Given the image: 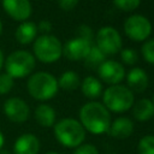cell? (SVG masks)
I'll return each instance as SVG.
<instances>
[{
    "instance_id": "33",
    "label": "cell",
    "mask_w": 154,
    "mask_h": 154,
    "mask_svg": "<svg viewBox=\"0 0 154 154\" xmlns=\"http://www.w3.org/2000/svg\"><path fill=\"white\" fill-rule=\"evenodd\" d=\"M0 154H11V153H10L7 149H4V148H1V149H0Z\"/></svg>"
},
{
    "instance_id": "21",
    "label": "cell",
    "mask_w": 154,
    "mask_h": 154,
    "mask_svg": "<svg viewBox=\"0 0 154 154\" xmlns=\"http://www.w3.org/2000/svg\"><path fill=\"white\" fill-rule=\"evenodd\" d=\"M105 53H102L97 46H93L90 47V51L89 53L87 54V57L84 58L85 59V65L89 66L90 69H95V67H99L103 61H105Z\"/></svg>"
},
{
    "instance_id": "5",
    "label": "cell",
    "mask_w": 154,
    "mask_h": 154,
    "mask_svg": "<svg viewBox=\"0 0 154 154\" xmlns=\"http://www.w3.org/2000/svg\"><path fill=\"white\" fill-rule=\"evenodd\" d=\"M102 99L106 108L118 113L128 111L134 105V94L124 85H112L107 88Z\"/></svg>"
},
{
    "instance_id": "26",
    "label": "cell",
    "mask_w": 154,
    "mask_h": 154,
    "mask_svg": "<svg viewBox=\"0 0 154 154\" xmlns=\"http://www.w3.org/2000/svg\"><path fill=\"white\" fill-rule=\"evenodd\" d=\"M120 55H122V60L128 65H132L137 61V53L134 49L125 48V49L122 51Z\"/></svg>"
},
{
    "instance_id": "7",
    "label": "cell",
    "mask_w": 154,
    "mask_h": 154,
    "mask_svg": "<svg viewBox=\"0 0 154 154\" xmlns=\"http://www.w3.org/2000/svg\"><path fill=\"white\" fill-rule=\"evenodd\" d=\"M124 31L134 41H143L146 40L152 32V25L149 20L141 16L135 14L129 17L124 23Z\"/></svg>"
},
{
    "instance_id": "10",
    "label": "cell",
    "mask_w": 154,
    "mask_h": 154,
    "mask_svg": "<svg viewBox=\"0 0 154 154\" xmlns=\"http://www.w3.org/2000/svg\"><path fill=\"white\" fill-rule=\"evenodd\" d=\"M1 6L12 19L18 22H25L31 14L29 0H1Z\"/></svg>"
},
{
    "instance_id": "2",
    "label": "cell",
    "mask_w": 154,
    "mask_h": 154,
    "mask_svg": "<svg viewBox=\"0 0 154 154\" xmlns=\"http://www.w3.org/2000/svg\"><path fill=\"white\" fill-rule=\"evenodd\" d=\"M54 135L58 142H60L65 147H78L84 137L85 130L79 122L72 118H65L59 120L54 125Z\"/></svg>"
},
{
    "instance_id": "8",
    "label": "cell",
    "mask_w": 154,
    "mask_h": 154,
    "mask_svg": "<svg viewBox=\"0 0 154 154\" xmlns=\"http://www.w3.org/2000/svg\"><path fill=\"white\" fill-rule=\"evenodd\" d=\"M97 48L105 54H116L122 48V38L119 32L112 26H103L96 35Z\"/></svg>"
},
{
    "instance_id": "27",
    "label": "cell",
    "mask_w": 154,
    "mask_h": 154,
    "mask_svg": "<svg viewBox=\"0 0 154 154\" xmlns=\"http://www.w3.org/2000/svg\"><path fill=\"white\" fill-rule=\"evenodd\" d=\"M73 154H99V152L96 147H94L93 144H83V146L77 147Z\"/></svg>"
},
{
    "instance_id": "34",
    "label": "cell",
    "mask_w": 154,
    "mask_h": 154,
    "mask_svg": "<svg viewBox=\"0 0 154 154\" xmlns=\"http://www.w3.org/2000/svg\"><path fill=\"white\" fill-rule=\"evenodd\" d=\"M1 32H2V23L0 20V35H1Z\"/></svg>"
},
{
    "instance_id": "36",
    "label": "cell",
    "mask_w": 154,
    "mask_h": 154,
    "mask_svg": "<svg viewBox=\"0 0 154 154\" xmlns=\"http://www.w3.org/2000/svg\"><path fill=\"white\" fill-rule=\"evenodd\" d=\"M153 105H154V97H153Z\"/></svg>"
},
{
    "instance_id": "28",
    "label": "cell",
    "mask_w": 154,
    "mask_h": 154,
    "mask_svg": "<svg viewBox=\"0 0 154 154\" xmlns=\"http://www.w3.org/2000/svg\"><path fill=\"white\" fill-rule=\"evenodd\" d=\"M78 4V0H59V6L64 11H71Z\"/></svg>"
},
{
    "instance_id": "15",
    "label": "cell",
    "mask_w": 154,
    "mask_h": 154,
    "mask_svg": "<svg viewBox=\"0 0 154 154\" xmlns=\"http://www.w3.org/2000/svg\"><path fill=\"white\" fill-rule=\"evenodd\" d=\"M37 34V25L32 22H22L16 29L14 36L20 45H28L34 41Z\"/></svg>"
},
{
    "instance_id": "1",
    "label": "cell",
    "mask_w": 154,
    "mask_h": 154,
    "mask_svg": "<svg viewBox=\"0 0 154 154\" xmlns=\"http://www.w3.org/2000/svg\"><path fill=\"white\" fill-rule=\"evenodd\" d=\"M82 126L89 132L100 135L108 131L111 125V116L107 108L99 102H88L79 111Z\"/></svg>"
},
{
    "instance_id": "22",
    "label": "cell",
    "mask_w": 154,
    "mask_h": 154,
    "mask_svg": "<svg viewBox=\"0 0 154 154\" xmlns=\"http://www.w3.org/2000/svg\"><path fill=\"white\" fill-rule=\"evenodd\" d=\"M138 153L140 154H154V136L148 135L140 140Z\"/></svg>"
},
{
    "instance_id": "13",
    "label": "cell",
    "mask_w": 154,
    "mask_h": 154,
    "mask_svg": "<svg viewBox=\"0 0 154 154\" xmlns=\"http://www.w3.org/2000/svg\"><path fill=\"white\" fill-rule=\"evenodd\" d=\"M40 150V141L32 134L20 135L13 144V154H37Z\"/></svg>"
},
{
    "instance_id": "16",
    "label": "cell",
    "mask_w": 154,
    "mask_h": 154,
    "mask_svg": "<svg viewBox=\"0 0 154 154\" xmlns=\"http://www.w3.org/2000/svg\"><path fill=\"white\" fill-rule=\"evenodd\" d=\"M128 85L136 93H142L148 87V76L147 73L140 69L135 67L128 73Z\"/></svg>"
},
{
    "instance_id": "23",
    "label": "cell",
    "mask_w": 154,
    "mask_h": 154,
    "mask_svg": "<svg viewBox=\"0 0 154 154\" xmlns=\"http://www.w3.org/2000/svg\"><path fill=\"white\" fill-rule=\"evenodd\" d=\"M12 87H13V78L6 72L1 73L0 75V94L4 95V94L10 93Z\"/></svg>"
},
{
    "instance_id": "29",
    "label": "cell",
    "mask_w": 154,
    "mask_h": 154,
    "mask_svg": "<svg viewBox=\"0 0 154 154\" xmlns=\"http://www.w3.org/2000/svg\"><path fill=\"white\" fill-rule=\"evenodd\" d=\"M78 32H79V37L82 38H85V40H89L91 41V36H93V32H91V29L89 26H85V25H82L79 26L78 29Z\"/></svg>"
},
{
    "instance_id": "31",
    "label": "cell",
    "mask_w": 154,
    "mask_h": 154,
    "mask_svg": "<svg viewBox=\"0 0 154 154\" xmlns=\"http://www.w3.org/2000/svg\"><path fill=\"white\" fill-rule=\"evenodd\" d=\"M4 142H5V137H4L2 132L0 131V149H1V148H2V146H4Z\"/></svg>"
},
{
    "instance_id": "20",
    "label": "cell",
    "mask_w": 154,
    "mask_h": 154,
    "mask_svg": "<svg viewBox=\"0 0 154 154\" xmlns=\"http://www.w3.org/2000/svg\"><path fill=\"white\" fill-rule=\"evenodd\" d=\"M78 85H79V77L73 71L64 72L58 81V87H60L64 90H75Z\"/></svg>"
},
{
    "instance_id": "6",
    "label": "cell",
    "mask_w": 154,
    "mask_h": 154,
    "mask_svg": "<svg viewBox=\"0 0 154 154\" xmlns=\"http://www.w3.org/2000/svg\"><path fill=\"white\" fill-rule=\"evenodd\" d=\"M34 54L42 63H54L63 54L60 41L53 35H41L34 42Z\"/></svg>"
},
{
    "instance_id": "35",
    "label": "cell",
    "mask_w": 154,
    "mask_h": 154,
    "mask_svg": "<svg viewBox=\"0 0 154 154\" xmlns=\"http://www.w3.org/2000/svg\"><path fill=\"white\" fill-rule=\"evenodd\" d=\"M46 154H58V153H55V152H48V153H46Z\"/></svg>"
},
{
    "instance_id": "25",
    "label": "cell",
    "mask_w": 154,
    "mask_h": 154,
    "mask_svg": "<svg viewBox=\"0 0 154 154\" xmlns=\"http://www.w3.org/2000/svg\"><path fill=\"white\" fill-rule=\"evenodd\" d=\"M142 54L148 63L154 64V40L147 41L142 46Z\"/></svg>"
},
{
    "instance_id": "4",
    "label": "cell",
    "mask_w": 154,
    "mask_h": 154,
    "mask_svg": "<svg viewBox=\"0 0 154 154\" xmlns=\"http://www.w3.org/2000/svg\"><path fill=\"white\" fill-rule=\"evenodd\" d=\"M5 63L6 73L14 78H23L30 75L35 67V58L31 53L26 51H16L12 52Z\"/></svg>"
},
{
    "instance_id": "9",
    "label": "cell",
    "mask_w": 154,
    "mask_h": 154,
    "mask_svg": "<svg viewBox=\"0 0 154 154\" xmlns=\"http://www.w3.org/2000/svg\"><path fill=\"white\" fill-rule=\"evenodd\" d=\"M4 113L13 123H24L30 114L28 103L19 97H10L4 102Z\"/></svg>"
},
{
    "instance_id": "3",
    "label": "cell",
    "mask_w": 154,
    "mask_h": 154,
    "mask_svg": "<svg viewBox=\"0 0 154 154\" xmlns=\"http://www.w3.org/2000/svg\"><path fill=\"white\" fill-rule=\"evenodd\" d=\"M28 91L36 100H49L58 91V81L48 72H36L28 81Z\"/></svg>"
},
{
    "instance_id": "11",
    "label": "cell",
    "mask_w": 154,
    "mask_h": 154,
    "mask_svg": "<svg viewBox=\"0 0 154 154\" xmlns=\"http://www.w3.org/2000/svg\"><path fill=\"white\" fill-rule=\"evenodd\" d=\"M91 47V41L76 37L65 43L63 47V54L70 60H81L87 57Z\"/></svg>"
},
{
    "instance_id": "19",
    "label": "cell",
    "mask_w": 154,
    "mask_h": 154,
    "mask_svg": "<svg viewBox=\"0 0 154 154\" xmlns=\"http://www.w3.org/2000/svg\"><path fill=\"white\" fill-rule=\"evenodd\" d=\"M101 83L93 76L85 77L82 83V91L89 99H95L101 94Z\"/></svg>"
},
{
    "instance_id": "17",
    "label": "cell",
    "mask_w": 154,
    "mask_h": 154,
    "mask_svg": "<svg viewBox=\"0 0 154 154\" xmlns=\"http://www.w3.org/2000/svg\"><path fill=\"white\" fill-rule=\"evenodd\" d=\"M35 119L41 126L49 128L55 123V111L49 105H38L35 109Z\"/></svg>"
},
{
    "instance_id": "32",
    "label": "cell",
    "mask_w": 154,
    "mask_h": 154,
    "mask_svg": "<svg viewBox=\"0 0 154 154\" xmlns=\"http://www.w3.org/2000/svg\"><path fill=\"white\" fill-rule=\"evenodd\" d=\"M2 66H4V55H2V52L0 49V70H1Z\"/></svg>"
},
{
    "instance_id": "14",
    "label": "cell",
    "mask_w": 154,
    "mask_h": 154,
    "mask_svg": "<svg viewBox=\"0 0 154 154\" xmlns=\"http://www.w3.org/2000/svg\"><path fill=\"white\" fill-rule=\"evenodd\" d=\"M134 131V124L129 118L125 117H120L118 119H116L108 129V132L111 136L116 137V138H126L129 137Z\"/></svg>"
},
{
    "instance_id": "18",
    "label": "cell",
    "mask_w": 154,
    "mask_h": 154,
    "mask_svg": "<svg viewBox=\"0 0 154 154\" xmlns=\"http://www.w3.org/2000/svg\"><path fill=\"white\" fill-rule=\"evenodd\" d=\"M134 117L140 122H146L154 116V105L148 99L138 100L132 108Z\"/></svg>"
},
{
    "instance_id": "30",
    "label": "cell",
    "mask_w": 154,
    "mask_h": 154,
    "mask_svg": "<svg viewBox=\"0 0 154 154\" xmlns=\"http://www.w3.org/2000/svg\"><path fill=\"white\" fill-rule=\"evenodd\" d=\"M37 30H40L41 32H43V35H48V32L52 30V23L48 20H41L38 23Z\"/></svg>"
},
{
    "instance_id": "12",
    "label": "cell",
    "mask_w": 154,
    "mask_h": 154,
    "mask_svg": "<svg viewBox=\"0 0 154 154\" xmlns=\"http://www.w3.org/2000/svg\"><path fill=\"white\" fill-rule=\"evenodd\" d=\"M97 72L102 81L109 84H114V85L119 83L124 78V75H125L123 65L114 60H105L97 67Z\"/></svg>"
},
{
    "instance_id": "24",
    "label": "cell",
    "mask_w": 154,
    "mask_h": 154,
    "mask_svg": "<svg viewBox=\"0 0 154 154\" xmlns=\"http://www.w3.org/2000/svg\"><path fill=\"white\" fill-rule=\"evenodd\" d=\"M113 2L118 8L129 12V11L137 8L141 0H113Z\"/></svg>"
}]
</instances>
